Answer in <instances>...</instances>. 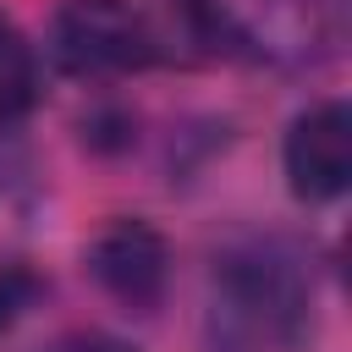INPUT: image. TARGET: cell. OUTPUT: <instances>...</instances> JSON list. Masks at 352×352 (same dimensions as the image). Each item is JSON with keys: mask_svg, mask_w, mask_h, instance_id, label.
<instances>
[{"mask_svg": "<svg viewBox=\"0 0 352 352\" xmlns=\"http://www.w3.org/2000/svg\"><path fill=\"white\" fill-rule=\"evenodd\" d=\"M314 324V270L286 236L242 231L214 253L204 297V352H308Z\"/></svg>", "mask_w": 352, "mask_h": 352, "instance_id": "1", "label": "cell"}, {"mask_svg": "<svg viewBox=\"0 0 352 352\" xmlns=\"http://www.w3.org/2000/svg\"><path fill=\"white\" fill-rule=\"evenodd\" d=\"M44 55L55 72L99 82L154 66L165 55V38L138 0H60L44 33Z\"/></svg>", "mask_w": 352, "mask_h": 352, "instance_id": "2", "label": "cell"}, {"mask_svg": "<svg viewBox=\"0 0 352 352\" xmlns=\"http://www.w3.org/2000/svg\"><path fill=\"white\" fill-rule=\"evenodd\" d=\"M280 170H286V192L308 209L336 204L352 187V110H346V99H319L292 116L286 143H280Z\"/></svg>", "mask_w": 352, "mask_h": 352, "instance_id": "3", "label": "cell"}, {"mask_svg": "<svg viewBox=\"0 0 352 352\" xmlns=\"http://www.w3.org/2000/svg\"><path fill=\"white\" fill-rule=\"evenodd\" d=\"M82 264H88L94 286L116 308H126V314H154L165 302V286H170V242L148 220H138V214L110 220L88 242Z\"/></svg>", "mask_w": 352, "mask_h": 352, "instance_id": "4", "label": "cell"}, {"mask_svg": "<svg viewBox=\"0 0 352 352\" xmlns=\"http://www.w3.org/2000/svg\"><path fill=\"white\" fill-rule=\"evenodd\" d=\"M346 0H258L236 38L275 66H319L341 50Z\"/></svg>", "mask_w": 352, "mask_h": 352, "instance_id": "5", "label": "cell"}, {"mask_svg": "<svg viewBox=\"0 0 352 352\" xmlns=\"http://www.w3.org/2000/svg\"><path fill=\"white\" fill-rule=\"evenodd\" d=\"M38 88H44V72H38V50L33 38L0 16V121H16L38 104Z\"/></svg>", "mask_w": 352, "mask_h": 352, "instance_id": "6", "label": "cell"}, {"mask_svg": "<svg viewBox=\"0 0 352 352\" xmlns=\"http://www.w3.org/2000/svg\"><path fill=\"white\" fill-rule=\"evenodd\" d=\"M33 297H38V280L28 275V270H0V330L11 324V319H22L28 308H33Z\"/></svg>", "mask_w": 352, "mask_h": 352, "instance_id": "7", "label": "cell"}, {"mask_svg": "<svg viewBox=\"0 0 352 352\" xmlns=\"http://www.w3.org/2000/svg\"><path fill=\"white\" fill-rule=\"evenodd\" d=\"M38 352H132V346L121 336H104V330H66V336H55Z\"/></svg>", "mask_w": 352, "mask_h": 352, "instance_id": "8", "label": "cell"}]
</instances>
